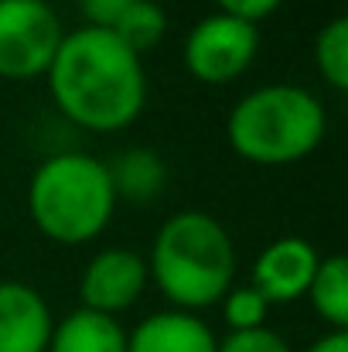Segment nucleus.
<instances>
[{"mask_svg":"<svg viewBox=\"0 0 348 352\" xmlns=\"http://www.w3.org/2000/svg\"><path fill=\"white\" fill-rule=\"evenodd\" d=\"M45 76L58 113L93 133L126 130L147 107L140 55L106 28L65 31Z\"/></svg>","mask_w":348,"mask_h":352,"instance_id":"f257e3e1","label":"nucleus"},{"mask_svg":"<svg viewBox=\"0 0 348 352\" xmlns=\"http://www.w3.org/2000/svg\"><path fill=\"white\" fill-rule=\"evenodd\" d=\"M147 277L178 311L198 315L202 308H212L235 280L229 230L202 209L167 216L150 243Z\"/></svg>","mask_w":348,"mask_h":352,"instance_id":"f03ea898","label":"nucleus"},{"mask_svg":"<svg viewBox=\"0 0 348 352\" xmlns=\"http://www.w3.org/2000/svg\"><path fill=\"white\" fill-rule=\"evenodd\" d=\"M110 168L82 151L45 157L27 185V216L38 233L62 246H82L110 226L116 212Z\"/></svg>","mask_w":348,"mask_h":352,"instance_id":"7ed1b4c3","label":"nucleus"},{"mask_svg":"<svg viewBox=\"0 0 348 352\" xmlns=\"http://www.w3.org/2000/svg\"><path fill=\"white\" fill-rule=\"evenodd\" d=\"M328 117L325 103L301 86L270 82L246 93L226 117V140L249 164H294L318 151Z\"/></svg>","mask_w":348,"mask_h":352,"instance_id":"20e7f679","label":"nucleus"},{"mask_svg":"<svg viewBox=\"0 0 348 352\" xmlns=\"http://www.w3.org/2000/svg\"><path fill=\"white\" fill-rule=\"evenodd\" d=\"M65 38L48 0H0V79H38Z\"/></svg>","mask_w":348,"mask_h":352,"instance_id":"39448f33","label":"nucleus"},{"mask_svg":"<svg viewBox=\"0 0 348 352\" xmlns=\"http://www.w3.org/2000/svg\"><path fill=\"white\" fill-rule=\"evenodd\" d=\"M259 52V28L232 14H209L185 34V69L205 86H226L239 79Z\"/></svg>","mask_w":348,"mask_h":352,"instance_id":"423d86ee","label":"nucleus"},{"mask_svg":"<svg viewBox=\"0 0 348 352\" xmlns=\"http://www.w3.org/2000/svg\"><path fill=\"white\" fill-rule=\"evenodd\" d=\"M147 280H150L147 260L140 253H133L126 246H106L82 270V280H79L82 308L116 318L143 294Z\"/></svg>","mask_w":348,"mask_h":352,"instance_id":"0eeeda50","label":"nucleus"},{"mask_svg":"<svg viewBox=\"0 0 348 352\" xmlns=\"http://www.w3.org/2000/svg\"><path fill=\"white\" fill-rule=\"evenodd\" d=\"M321 253L301 236H280L259 250L253 260V287L266 298V305H287L308 294V284L318 270Z\"/></svg>","mask_w":348,"mask_h":352,"instance_id":"6e6552de","label":"nucleus"},{"mask_svg":"<svg viewBox=\"0 0 348 352\" xmlns=\"http://www.w3.org/2000/svg\"><path fill=\"white\" fill-rule=\"evenodd\" d=\"M51 329V308L31 284L0 280V352H48Z\"/></svg>","mask_w":348,"mask_h":352,"instance_id":"1a4fd4ad","label":"nucleus"},{"mask_svg":"<svg viewBox=\"0 0 348 352\" xmlns=\"http://www.w3.org/2000/svg\"><path fill=\"white\" fill-rule=\"evenodd\" d=\"M126 352H219V339L192 311H154L130 336Z\"/></svg>","mask_w":348,"mask_h":352,"instance_id":"9d476101","label":"nucleus"},{"mask_svg":"<svg viewBox=\"0 0 348 352\" xmlns=\"http://www.w3.org/2000/svg\"><path fill=\"white\" fill-rule=\"evenodd\" d=\"M48 352H126V332L110 315L76 308L51 329Z\"/></svg>","mask_w":348,"mask_h":352,"instance_id":"9b49d317","label":"nucleus"},{"mask_svg":"<svg viewBox=\"0 0 348 352\" xmlns=\"http://www.w3.org/2000/svg\"><path fill=\"white\" fill-rule=\"evenodd\" d=\"M304 298L332 332H348V260L342 253H328L318 260Z\"/></svg>","mask_w":348,"mask_h":352,"instance_id":"f8f14e48","label":"nucleus"},{"mask_svg":"<svg viewBox=\"0 0 348 352\" xmlns=\"http://www.w3.org/2000/svg\"><path fill=\"white\" fill-rule=\"evenodd\" d=\"M110 168V178H113V192L116 199H130L137 206L150 202L157 192H164L167 185V168L164 161L147 151V147H133V151H123Z\"/></svg>","mask_w":348,"mask_h":352,"instance_id":"ddd939ff","label":"nucleus"},{"mask_svg":"<svg viewBox=\"0 0 348 352\" xmlns=\"http://www.w3.org/2000/svg\"><path fill=\"white\" fill-rule=\"evenodd\" d=\"M113 34L126 45L133 48L137 55L157 48L167 34V14L157 0H137L119 21L113 24Z\"/></svg>","mask_w":348,"mask_h":352,"instance_id":"4468645a","label":"nucleus"},{"mask_svg":"<svg viewBox=\"0 0 348 352\" xmlns=\"http://www.w3.org/2000/svg\"><path fill=\"white\" fill-rule=\"evenodd\" d=\"M314 65L321 79L335 89H348V17H332L314 38Z\"/></svg>","mask_w":348,"mask_h":352,"instance_id":"2eb2a0df","label":"nucleus"},{"mask_svg":"<svg viewBox=\"0 0 348 352\" xmlns=\"http://www.w3.org/2000/svg\"><path fill=\"white\" fill-rule=\"evenodd\" d=\"M266 315H270V305H266V298H263L253 284L229 287L226 298H222V318H226L229 332H256V329H266Z\"/></svg>","mask_w":348,"mask_h":352,"instance_id":"dca6fc26","label":"nucleus"},{"mask_svg":"<svg viewBox=\"0 0 348 352\" xmlns=\"http://www.w3.org/2000/svg\"><path fill=\"white\" fill-rule=\"evenodd\" d=\"M219 352H294L287 339L273 329H256V332H229L219 339Z\"/></svg>","mask_w":348,"mask_h":352,"instance_id":"f3484780","label":"nucleus"},{"mask_svg":"<svg viewBox=\"0 0 348 352\" xmlns=\"http://www.w3.org/2000/svg\"><path fill=\"white\" fill-rule=\"evenodd\" d=\"M133 3H137V0H79L86 24H89V28H106V31H113V24Z\"/></svg>","mask_w":348,"mask_h":352,"instance_id":"a211bd4d","label":"nucleus"},{"mask_svg":"<svg viewBox=\"0 0 348 352\" xmlns=\"http://www.w3.org/2000/svg\"><path fill=\"white\" fill-rule=\"evenodd\" d=\"M222 14H232L239 21H249V24H259L263 17H270L283 0H216Z\"/></svg>","mask_w":348,"mask_h":352,"instance_id":"6ab92c4d","label":"nucleus"},{"mask_svg":"<svg viewBox=\"0 0 348 352\" xmlns=\"http://www.w3.org/2000/svg\"><path fill=\"white\" fill-rule=\"evenodd\" d=\"M304 352H348V332H328V336L314 339Z\"/></svg>","mask_w":348,"mask_h":352,"instance_id":"aec40b11","label":"nucleus"}]
</instances>
